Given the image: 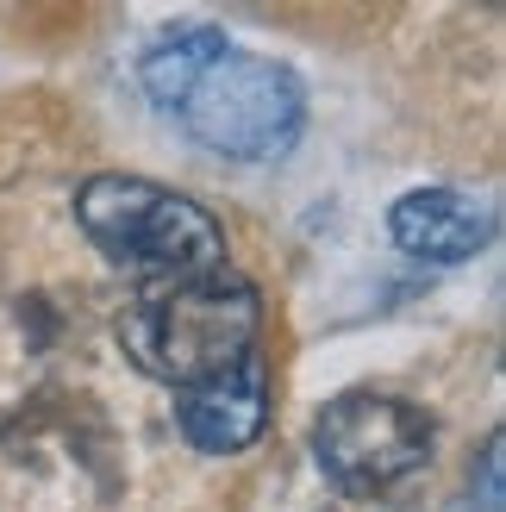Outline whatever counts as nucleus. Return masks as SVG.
<instances>
[{
  "label": "nucleus",
  "instance_id": "f257e3e1",
  "mask_svg": "<svg viewBox=\"0 0 506 512\" xmlns=\"http://www.w3.org/2000/svg\"><path fill=\"white\" fill-rule=\"evenodd\" d=\"M138 88L150 107L225 163H275L307 132V94L294 69L257 57L219 25H175L138 57Z\"/></svg>",
  "mask_w": 506,
  "mask_h": 512
},
{
  "label": "nucleus",
  "instance_id": "f03ea898",
  "mask_svg": "<svg viewBox=\"0 0 506 512\" xmlns=\"http://www.w3.org/2000/svg\"><path fill=\"white\" fill-rule=\"evenodd\" d=\"M263 331V294L238 269H207V275H175L125 300L119 313V350L132 369L169 388H194L238 356L257 350Z\"/></svg>",
  "mask_w": 506,
  "mask_h": 512
},
{
  "label": "nucleus",
  "instance_id": "7ed1b4c3",
  "mask_svg": "<svg viewBox=\"0 0 506 512\" xmlns=\"http://www.w3.org/2000/svg\"><path fill=\"white\" fill-rule=\"evenodd\" d=\"M75 225L107 263L132 275H207L225 269V225L200 207L194 194L144 182V175H88L75 188Z\"/></svg>",
  "mask_w": 506,
  "mask_h": 512
},
{
  "label": "nucleus",
  "instance_id": "20e7f679",
  "mask_svg": "<svg viewBox=\"0 0 506 512\" xmlns=\"http://www.w3.org/2000/svg\"><path fill=\"white\" fill-rule=\"evenodd\" d=\"M438 425L425 406L400 400V394H338L325 413L313 419V456L319 475L332 481L344 500H375L400 488L407 475L432 463Z\"/></svg>",
  "mask_w": 506,
  "mask_h": 512
},
{
  "label": "nucleus",
  "instance_id": "39448f33",
  "mask_svg": "<svg viewBox=\"0 0 506 512\" xmlns=\"http://www.w3.org/2000/svg\"><path fill=\"white\" fill-rule=\"evenodd\" d=\"M175 425L200 456H238L269 431V356L250 350L232 369L182 388L175 400Z\"/></svg>",
  "mask_w": 506,
  "mask_h": 512
},
{
  "label": "nucleus",
  "instance_id": "423d86ee",
  "mask_svg": "<svg viewBox=\"0 0 506 512\" xmlns=\"http://www.w3.org/2000/svg\"><path fill=\"white\" fill-rule=\"evenodd\" d=\"M388 238L432 269H457L469 256H482L494 238V219L457 188H413L388 207Z\"/></svg>",
  "mask_w": 506,
  "mask_h": 512
},
{
  "label": "nucleus",
  "instance_id": "0eeeda50",
  "mask_svg": "<svg viewBox=\"0 0 506 512\" xmlns=\"http://www.w3.org/2000/svg\"><path fill=\"white\" fill-rule=\"evenodd\" d=\"M482 512H500V438L482 444Z\"/></svg>",
  "mask_w": 506,
  "mask_h": 512
}]
</instances>
